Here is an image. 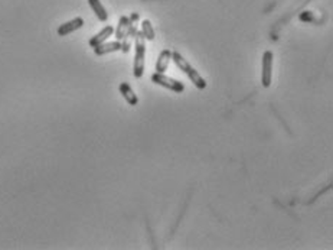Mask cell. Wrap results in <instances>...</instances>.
<instances>
[{"label":"cell","instance_id":"cell-1","mask_svg":"<svg viewBox=\"0 0 333 250\" xmlns=\"http://www.w3.org/2000/svg\"><path fill=\"white\" fill-rule=\"evenodd\" d=\"M172 61L176 64V67L190 80V83H192L198 90H205V88H206V86H208L206 80L198 73L196 70L190 65V63L186 61L185 58L182 57V54H179V51H172Z\"/></svg>","mask_w":333,"mask_h":250},{"label":"cell","instance_id":"cell-2","mask_svg":"<svg viewBox=\"0 0 333 250\" xmlns=\"http://www.w3.org/2000/svg\"><path fill=\"white\" fill-rule=\"evenodd\" d=\"M144 65H146V39L138 31L134 38V61H133V75L136 78L143 77Z\"/></svg>","mask_w":333,"mask_h":250},{"label":"cell","instance_id":"cell-3","mask_svg":"<svg viewBox=\"0 0 333 250\" xmlns=\"http://www.w3.org/2000/svg\"><path fill=\"white\" fill-rule=\"evenodd\" d=\"M150 80H152V83H154L156 86L168 88V90H170L173 93H178V94H180V93L185 91V84H184L182 81L174 80L172 77H168V75H164V73H154V74H152Z\"/></svg>","mask_w":333,"mask_h":250},{"label":"cell","instance_id":"cell-4","mask_svg":"<svg viewBox=\"0 0 333 250\" xmlns=\"http://www.w3.org/2000/svg\"><path fill=\"white\" fill-rule=\"evenodd\" d=\"M272 63H274L272 51H266L262 54V60H261V84L264 88L272 87Z\"/></svg>","mask_w":333,"mask_h":250},{"label":"cell","instance_id":"cell-5","mask_svg":"<svg viewBox=\"0 0 333 250\" xmlns=\"http://www.w3.org/2000/svg\"><path fill=\"white\" fill-rule=\"evenodd\" d=\"M82 26H84V19L80 18V16H76L72 21H68V22L62 24V25L58 28V35H60V37H66V35L72 34L75 31L81 29Z\"/></svg>","mask_w":333,"mask_h":250},{"label":"cell","instance_id":"cell-6","mask_svg":"<svg viewBox=\"0 0 333 250\" xmlns=\"http://www.w3.org/2000/svg\"><path fill=\"white\" fill-rule=\"evenodd\" d=\"M117 51H122V42L120 41H114V42H102L97 45L94 48V54L98 55V57H102V55H107V54H111V52H117Z\"/></svg>","mask_w":333,"mask_h":250},{"label":"cell","instance_id":"cell-7","mask_svg":"<svg viewBox=\"0 0 333 250\" xmlns=\"http://www.w3.org/2000/svg\"><path fill=\"white\" fill-rule=\"evenodd\" d=\"M114 34V28L111 25L106 26V28H102L101 31H100L97 35H94V37L91 38L90 41H88V44H90V47L91 48H96L97 45H100V44H102V42H106L108 38L111 37Z\"/></svg>","mask_w":333,"mask_h":250},{"label":"cell","instance_id":"cell-8","mask_svg":"<svg viewBox=\"0 0 333 250\" xmlns=\"http://www.w3.org/2000/svg\"><path fill=\"white\" fill-rule=\"evenodd\" d=\"M118 90H120V94L124 97V100L127 101L130 106H137L138 104V97H137L134 90L132 88V86L128 83H122L118 86Z\"/></svg>","mask_w":333,"mask_h":250},{"label":"cell","instance_id":"cell-9","mask_svg":"<svg viewBox=\"0 0 333 250\" xmlns=\"http://www.w3.org/2000/svg\"><path fill=\"white\" fill-rule=\"evenodd\" d=\"M170 61H172V51L168 50V48L162 51L160 54H159L158 61H156V67H154L156 73H164L169 68Z\"/></svg>","mask_w":333,"mask_h":250},{"label":"cell","instance_id":"cell-10","mask_svg":"<svg viewBox=\"0 0 333 250\" xmlns=\"http://www.w3.org/2000/svg\"><path fill=\"white\" fill-rule=\"evenodd\" d=\"M88 5L92 9V12L96 13V16L98 18L100 22H107L108 21V13H107L106 8L102 6V3L100 0H88Z\"/></svg>","mask_w":333,"mask_h":250},{"label":"cell","instance_id":"cell-11","mask_svg":"<svg viewBox=\"0 0 333 250\" xmlns=\"http://www.w3.org/2000/svg\"><path fill=\"white\" fill-rule=\"evenodd\" d=\"M128 26H130V21H128V16H122L118 19V25L117 29L114 31L116 32V41H123L124 38L127 37V32H128Z\"/></svg>","mask_w":333,"mask_h":250},{"label":"cell","instance_id":"cell-12","mask_svg":"<svg viewBox=\"0 0 333 250\" xmlns=\"http://www.w3.org/2000/svg\"><path fill=\"white\" fill-rule=\"evenodd\" d=\"M140 32L143 34V37H144L146 41H154V38H156L154 28H153L152 22H150L148 19L142 21V31H140Z\"/></svg>","mask_w":333,"mask_h":250},{"label":"cell","instance_id":"cell-13","mask_svg":"<svg viewBox=\"0 0 333 250\" xmlns=\"http://www.w3.org/2000/svg\"><path fill=\"white\" fill-rule=\"evenodd\" d=\"M122 42V52L124 54H128L130 52V48H132V45H133V39L128 37H126L123 41H120Z\"/></svg>","mask_w":333,"mask_h":250}]
</instances>
